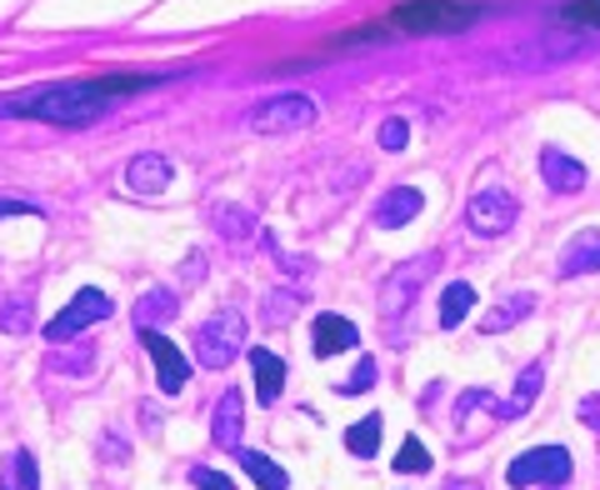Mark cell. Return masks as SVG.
I'll use <instances>...</instances> for the list:
<instances>
[{
  "label": "cell",
  "mask_w": 600,
  "mask_h": 490,
  "mask_svg": "<svg viewBox=\"0 0 600 490\" xmlns=\"http://www.w3.org/2000/svg\"><path fill=\"white\" fill-rule=\"evenodd\" d=\"M10 476H16L20 490H40V470H36V456H30V450H16V456H10Z\"/></svg>",
  "instance_id": "cell-25"
},
{
  "label": "cell",
  "mask_w": 600,
  "mask_h": 490,
  "mask_svg": "<svg viewBox=\"0 0 600 490\" xmlns=\"http://www.w3.org/2000/svg\"><path fill=\"white\" fill-rule=\"evenodd\" d=\"M380 436H386V420H380V410H370L366 420H356V426L346 430V450L366 460V456H376L380 450Z\"/></svg>",
  "instance_id": "cell-22"
},
{
  "label": "cell",
  "mask_w": 600,
  "mask_h": 490,
  "mask_svg": "<svg viewBox=\"0 0 600 490\" xmlns=\"http://www.w3.org/2000/svg\"><path fill=\"white\" fill-rule=\"evenodd\" d=\"M160 80H166V70H120V76H96V80H60V86H40L26 100H0V116L76 130V126H96L116 100L136 96L146 86H160Z\"/></svg>",
  "instance_id": "cell-1"
},
{
  "label": "cell",
  "mask_w": 600,
  "mask_h": 490,
  "mask_svg": "<svg viewBox=\"0 0 600 490\" xmlns=\"http://www.w3.org/2000/svg\"><path fill=\"white\" fill-rule=\"evenodd\" d=\"M190 480H196L200 490H230V480L220 476V470H206V466H196V470H190Z\"/></svg>",
  "instance_id": "cell-29"
},
{
  "label": "cell",
  "mask_w": 600,
  "mask_h": 490,
  "mask_svg": "<svg viewBox=\"0 0 600 490\" xmlns=\"http://www.w3.org/2000/svg\"><path fill=\"white\" fill-rule=\"evenodd\" d=\"M570 450L566 446H536V450H520L516 460H510V470H506V480L516 490H526V486H566L570 480Z\"/></svg>",
  "instance_id": "cell-4"
},
{
  "label": "cell",
  "mask_w": 600,
  "mask_h": 490,
  "mask_svg": "<svg viewBox=\"0 0 600 490\" xmlns=\"http://www.w3.org/2000/svg\"><path fill=\"white\" fill-rule=\"evenodd\" d=\"M240 340H246V316L240 310H220V316H210L206 326L196 330V356L206 370H226L230 360H236Z\"/></svg>",
  "instance_id": "cell-5"
},
{
  "label": "cell",
  "mask_w": 600,
  "mask_h": 490,
  "mask_svg": "<svg viewBox=\"0 0 600 490\" xmlns=\"http://www.w3.org/2000/svg\"><path fill=\"white\" fill-rule=\"evenodd\" d=\"M556 26L566 30H600V0H566L556 10Z\"/></svg>",
  "instance_id": "cell-23"
},
{
  "label": "cell",
  "mask_w": 600,
  "mask_h": 490,
  "mask_svg": "<svg viewBox=\"0 0 600 490\" xmlns=\"http://www.w3.org/2000/svg\"><path fill=\"white\" fill-rule=\"evenodd\" d=\"M140 346H146L150 360H156L160 390H166V396H180V390H186V380H190V360L180 356V346H176V340H166L160 330H140Z\"/></svg>",
  "instance_id": "cell-9"
},
{
  "label": "cell",
  "mask_w": 600,
  "mask_h": 490,
  "mask_svg": "<svg viewBox=\"0 0 600 490\" xmlns=\"http://www.w3.org/2000/svg\"><path fill=\"white\" fill-rule=\"evenodd\" d=\"M540 386H546V366L540 360H530L526 370H520V380H516V390H510L506 400L496 406V416L500 420H520L530 406H536V396H540Z\"/></svg>",
  "instance_id": "cell-15"
},
{
  "label": "cell",
  "mask_w": 600,
  "mask_h": 490,
  "mask_svg": "<svg viewBox=\"0 0 600 490\" xmlns=\"http://www.w3.org/2000/svg\"><path fill=\"white\" fill-rule=\"evenodd\" d=\"M306 126H316V100L300 96V90L266 96L250 110V130H260V136H290V130H306Z\"/></svg>",
  "instance_id": "cell-3"
},
{
  "label": "cell",
  "mask_w": 600,
  "mask_h": 490,
  "mask_svg": "<svg viewBox=\"0 0 600 490\" xmlns=\"http://www.w3.org/2000/svg\"><path fill=\"white\" fill-rule=\"evenodd\" d=\"M240 420H246V410H240V390H226L216 406V440L220 450H240Z\"/></svg>",
  "instance_id": "cell-19"
},
{
  "label": "cell",
  "mask_w": 600,
  "mask_h": 490,
  "mask_svg": "<svg viewBox=\"0 0 600 490\" xmlns=\"http://www.w3.org/2000/svg\"><path fill=\"white\" fill-rule=\"evenodd\" d=\"M180 310V296L176 290H146L136 300V330H156L160 320H170Z\"/></svg>",
  "instance_id": "cell-18"
},
{
  "label": "cell",
  "mask_w": 600,
  "mask_h": 490,
  "mask_svg": "<svg viewBox=\"0 0 600 490\" xmlns=\"http://www.w3.org/2000/svg\"><path fill=\"white\" fill-rule=\"evenodd\" d=\"M250 370H256V390L260 400H276L280 390H286V360L276 356V350H250Z\"/></svg>",
  "instance_id": "cell-17"
},
{
  "label": "cell",
  "mask_w": 600,
  "mask_h": 490,
  "mask_svg": "<svg viewBox=\"0 0 600 490\" xmlns=\"http://www.w3.org/2000/svg\"><path fill=\"white\" fill-rule=\"evenodd\" d=\"M470 310H476V290H470L466 280H450V286L440 290V330H456Z\"/></svg>",
  "instance_id": "cell-20"
},
{
  "label": "cell",
  "mask_w": 600,
  "mask_h": 490,
  "mask_svg": "<svg viewBox=\"0 0 600 490\" xmlns=\"http://www.w3.org/2000/svg\"><path fill=\"white\" fill-rule=\"evenodd\" d=\"M446 490H480V486H476V480H450Z\"/></svg>",
  "instance_id": "cell-33"
},
{
  "label": "cell",
  "mask_w": 600,
  "mask_h": 490,
  "mask_svg": "<svg viewBox=\"0 0 600 490\" xmlns=\"http://www.w3.org/2000/svg\"><path fill=\"white\" fill-rule=\"evenodd\" d=\"M596 270H600V226H586L566 240L560 276H596Z\"/></svg>",
  "instance_id": "cell-12"
},
{
  "label": "cell",
  "mask_w": 600,
  "mask_h": 490,
  "mask_svg": "<svg viewBox=\"0 0 600 490\" xmlns=\"http://www.w3.org/2000/svg\"><path fill=\"white\" fill-rule=\"evenodd\" d=\"M236 460L250 470V480H256L260 490H290V476H286V470H280L270 456H260V450H246V446H240Z\"/></svg>",
  "instance_id": "cell-21"
},
{
  "label": "cell",
  "mask_w": 600,
  "mask_h": 490,
  "mask_svg": "<svg viewBox=\"0 0 600 490\" xmlns=\"http://www.w3.org/2000/svg\"><path fill=\"white\" fill-rule=\"evenodd\" d=\"M516 216H520V200L510 196L506 186L476 190V196H470V206H466V226L476 230V236H486V240L506 236V230L516 226Z\"/></svg>",
  "instance_id": "cell-6"
},
{
  "label": "cell",
  "mask_w": 600,
  "mask_h": 490,
  "mask_svg": "<svg viewBox=\"0 0 600 490\" xmlns=\"http://www.w3.org/2000/svg\"><path fill=\"white\" fill-rule=\"evenodd\" d=\"M6 490H10V486H6Z\"/></svg>",
  "instance_id": "cell-34"
},
{
  "label": "cell",
  "mask_w": 600,
  "mask_h": 490,
  "mask_svg": "<svg viewBox=\"0 0 600 490\" xmlns=\"http://www.w3.org/2000/svg\"><path fill=\"white\" fill-rule=\"evenodd\" d=\"M406 140H410V126L400 116H390L386 126H380V146L386 150H406Z\"/></svg>",
  "instance_id": "cell-27"
},
{
  "label": "cell",
  "mask_w": 600,
  "mask_h": 490,
  "mask_svg": "<svg viewBox=\"0 0 600 490\" xmlns=\"http://www.w3.org/2000/svg\"><path fill=\"white\" fill-rule=\"evenodd\" d=\"M170 180H176V170H170V160L160 150H146V156H136L126 166V186L136 196H160V190H170Z\"/></svg>",
  "instance_id": "cell-11"
},
{
  "label": "cell",
  "mask_w": 600,
  "mask_h": 490,
  "mask_svg": "<svg viewBox=\"0 0 600 490\" xmlns=\"http://www.w3.org/2000/svg\"><path fill=\"white\" fill-rule=\"evenodd\" d=\"M6 216H36V206L30 200H0V220Z\"/></svg>",
  "instance_id": "cell-31"
},
{
  "label": "cell",
  "mask_w": 600,
  "mask_h": 490,
  "mask_svg": "<svg viewBox=\"0 0 600 490\" xmlns=\"http://www.w3.org/2000/svg\"><path fill=\"white\" fill-rule=\"evenodd\" d=\"M416 210H426V196H420L416 186H396L376 200V226L396 230V226H406V220H416Z\"/></svg>",
  "instance_id": "cell-14"
},
{
  "label": "cell",
  "mask_w": 600,
  "mask_h": 490,
  "mask_svg": "<svg viewBox=\"0 0 600 490\" xmlns=\"http://www.w3.org/2000/svg\"><path fill=\"white\" fill-rule=\"evenodd\" d=\"M110 310H116V300H110L106 290H96V286L76 290V300H70V306L60 310V316L46 326V340H56V346H66V340H76L86 326H100V320H106Z\"/></svg>",
  "instance_id": "cell-7"
},
{
  "label": "cell",
  "mask_w": 600,
  "mask_h": 490,
  "mask_svg": "<svg viewBox=\"0 0 600 490\" xmlns=\"http://www.w3.org/2000/svg\"><path fill=\"white\" fill-rule=\"evenodd\" d=\"M480 16H486V6H476V0H400V6H390L386 20L346 30V36L326 40L320 50H350L376 36H456V30L476 26Z\"/></svg>",
  "instance_id": "cell-2"
},
{
  "label": "cell",
  "mask_w": 600,
  "mask_h": 490,
  "mask_svg": "<svg viewBox=\"0 0 600 490\" xmlns=\"http://www.w3.org/2000/svg\"><path fill=\"white\" fill-rule=\"evenodd\" d=\"M576 416H580V420H586V426H590V430H600V390H590V396H580Z\"/></svg>",
  "instance_id": "cell-28"
},
{
  "label": "cell",
  "mask_w": 600,
  "mask_h": 490,
  "mask_svg": "<svg viewBox=\"0 0 600 490\" xmlns=\"http://www.w3.org/2000/svg\"><path fill=\"white\" fill-rule=\"evenodd\" d=\"M530 310H536V296H530V290H516V296L496 300V306L486 310V320H480V330H486V336H500V330L520 326V320H526Z\"/></svg>",
  "instance_id": "cell-16"
},
{
  "label": "cell",
  "mask_w": 600,
  "mask_h": 490,
  "mask_svg": "<svg viewBox=\"0 0 600 490\" xmlns=\"http://www.w3.org/2000/svg\"><path fill=\"white\" fill-rule=\"evenodd\" d=\"M436 266H440V256L430 250V256H416V260H406V266L390 270V276L380 280V316H386V320H400V316H406V306L416 300L420 280H426Z\"/></svg>",
  "instance_id": "cell-8"
},
{
  "label": "cell",
  "mask_w": 600,
  "mask_h": 490,
  "mask_svg": "<svg viewBox=\"0 0 600 490\" xmlns=\"http://www.w3.org/2000/svg\"><path fill=\"white\" fill-rule=\"evenodd\" d=\"M370 386H376V360H360V366H356V376H350V380H340V396H360V390H370Z\"/></svg>",
  "instance_id": "cell-26"
},
{
  "label": "cell",
  "mask_w": 600,
  "mask_h": 490,
  "mask_svg": "<svg viewBox=\"0 0 600 490\" xmlns=\"http://www.w3.org/2000/svg\"><path fill=\"white\" fill-rule=\"evenodd\" d=\"M390 466H396V476H426V470H430V450L420 446L416 436H410L406 446H400V456L390 460Z\"/></svg>",
  "instance_id": "cell-24"
},
{
  "label": "cell",
  "mask_w": 600,
  "mask_h": 490,
  "mask_svg": "<svg viewBox=\"0 0 600 490\" xmlns=\"http://www.w3.org/2000/svg\"><path fill=\"white\" fill-rule=\"evenodd\" d=\"M106 460H110V466H120V460H126V446H120V436H106Z\"/></svg>",
  "instance_id": "cell-32"
},
{
  "label": "cell",
  "mask_w": 600,
  "mask_h": 490,
  "mask_svg": "<svg viewBox=\"0 0 600 490\" xmlns=\"http://www.w3.org/2000/svg\"><path fill=\"white\" fill-rule=\"evenodd\" d=\"M360 330L350 326L346 316H316V330H310V350H316L320 360L340 356V350H356Z\"/></svg>",
  "instance_id": "cell-13"
},
{
  "label": "cell",
  "mask_w": 600,
  "mask_h": 490,
  "mask_svg": "<svg viewBox=\"0 0 600 490\" xmlns=\"http://www.w3.org/2000/svg\"><path fill=\"white\" fill-rule=\"evenodd\" d=\"M26 320H30V300H16V306L0 316V330H16V326H26Z\"/></svg>",
  "instance_id": "cell-30"
},
{
  "label": "cell",
  "mask_w": 600,
  "mask_h": 490,
  "mask_svg": "<svg viewBox=\"0 0 600 490\" xmlns=\"http://www.w3.org/2000/svg\"><path fill=\"white\" fill-rule=\"evenodd\" d=\"M540 180H546L556 196H576L586 186V166L576 156H566L560 146H540Z\"/></svg>",
  "instance_id": "cell-10"
}]
</instances>
